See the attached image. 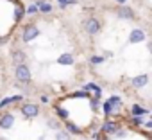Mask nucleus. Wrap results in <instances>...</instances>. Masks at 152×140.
<instances>
[{
	"label": "nucleus",
	"instance_id": "nucleus-1",
	"mask_svg": "<svg viewBox=\"0 0 152 140\" xmlns=\"http://www.w3.org/2000/svg\"><path fill=\"white\" fill-rule=\"evenodd\" d=\"M16 79L22 81V83H29L31 81V70H29V66H25L23 63L16 65Z\"/></svg>",
	"mask_w": 152,
	"mask_h": 140
},
{
	"label": "nucleus",
	"instance_id": "nucleus-2",
	"mask_svg": "<svg viewBox=\"0 0 152 140\" xmlns=\"http://www.w3.org/2000/svg\"><path fill=\"white\" fill-rule=\"evenodd\" d=\"M38 34H39L38 27H34V25H27V27L23 29V41H32L34 38H38Z\"/></svg>",
	"mask_w": 152,
	"mask_h": 140
},
{
	"label": "nucleus",
	"instance_id": "nucleus-3",
	"mask_svg": "<svg viewBox=\"0 0 152 140\" xmlns=\"http://www.w3.org/2000/svg\"><path fill=\"white\" fill-rule=\"evenodd\" d=\"M22 113H23L27 119H32V117H38L39 110H38V106H36V104H23Z\"/></svg>",
	"mask_w": 152,
	"mask_h": 140
},
{
	"label": "nucleus",
	"instance_id": "nucleus-4",
	"mask_svg": "<svg viewBox=\"0 0 152 140\" xmlns=\"http://www.w3.org/2000/svg\"><path fill=\"white\" fill-rule=\"evenodd\" d=\"M13 124H15V117L11 113H6L2 119H0V127H2V129H11Z\"/></svg>",
	"mask_w": 152,
	"mask_h": 140
},
{
	"label": "nucleus",
	"instance_id": "nucleus-5",
	"mask_svg": "<svg viewBox=\"0 0 152 140\" xmlns=\"http://www.w3.org/2000/svg\"><path fill=\"white\" fill-rule=\"evenodd\" d=\"M145 40V32L141 31V29H134L132 32H131V36H129V41L131 43H141Z\"/></svg>",
	"mask_w": 152,
	"mask_h": 140
},
{
	"label": "nucleus",
	"instance_id": "nucleus-6",
	"mask_svg": "<svg viewBox=\"0 0 152 140\" xmlns=\"http://www.w3.org/2000/svg\"><path fill=\"white\" fill-rule=\"evenodd\" d=\"M99 29H100V24H99L95 18H91V20H88V22H86V31H88L90 34H97V32H99Z\"/></svg>",
	"mask_w": 152,
	"mask_h": 140
},
{
	"label": "nucleus",
	"instance_id": "nucleus-7",
	"mask_svg": "<svg viewBox=\"0 0 152 140\" xmlns=\"http://www.w3.org/2000/svg\"><path fill=\"white\" fill-rule=\"evenodd\" d=\"M147 83H148V76H145V74H143V76H136V77L132 79V85H134L136 88H141V86H145Z\"/></svg>",
	"mask_w": 152,
	"mask_h": 140
},
{
	"label": "nucleus",
	"instance_id": "nucleus-8",
	"mask_svg": "<svg viewBox=\"0 0 152 140\" xmlns=\"http://www.w3.org/2000/svg\"><path fill=\"white\" fill-rule=\"evenodd\" d=\"M118 16H120V18H127V20H131L134 15H132L131 7H125V6H124V7H120V9H118Z\"/></svg>",
	"mask_w": 152,
	"mask_h": 140
},
{
	"label": "nucleus",
	"instance_id": "nucleus-9",
	"mask_svg": "<svg viewBox=\"0 0 152 140\" xmlns=\"http://www.w3.org/2000/svg\"><path fill=\"white\" fill-rule=\"evenodd\" d=\"M57 61H59L61 65H72V63H73V56H72V54H61Z\"/></svg>",
	"mask_w": 152,
	"mask_h": 140
},
{
	"label": "nucleus",
	"instance_id": "nucleus-10",
	"mask_svg": "<svg viewBox=\"0 0 152 140\" xmlns=\"http://www.w3.org/2000/svg\"><path fill=\"white\" fill-rule=\"evenodd\" d=\"M148 110H145V108H141V106H138V104H134L132 106V115L134 117H141V115H145Z\"/></svg>",
	"mask_w": 152,
	"mask_h": 140
},
{
	"label": "nucleus",
	"instance_id": "nucleus-11",
	"mask_svg": "<svg viewBox=\"0 0 152 140\" xmlns=\"http://www.w3.org/2000/svg\"><path fill=\"white\" fill-rule=\"evenodd\" d=\"M36 6L39 7V11H41V13H50V11H52V6H50V4H47V2H38Z\"/></svg>",
	"mask_w": 152,
	"mask_h": 140
},
{
	"label": "nucleus",
	"instance_id": "nucleus-12",
	"mask_svg": "<svg viewBox=\"0 0 152 140\" xmlns=\"http://www.w3.org/2000/svg\"><path fill=\"white\" fill-rule=\"evenodd\" d=\"M22 99V95H15V97H7V99H4L2 101V104L0 106H6V104H9V102H15V101H20Z\"/></svg>",
	"mask_w": 152,
	"mask_h": 140
},
{
	"label": "nucleus",
	"instance_id": "nucleus-13",
	"mask_svg": "<svg viewBox=\"0 0 152 140\" xmlns=\"http://www.w3.org/2000/svg\"><path fill=\"white\" fill-rule=\"evenodd\" d=\"M115 129H116V124H115V122H106V124H104V131L113 133Z\"/></svg>",
	"mask_w": 152,
	"mask_h": 140
},
{
	"label": "nucleus",
	"instance_id": "nucleus-14",
	"mask_svg": "<svg viewBox=\"0 0 152 140\" xmlns=\"http://www.w3.org/2000/svg\"><path fill=\"white\" fill-rule=\"evenodd\" d=\"M104 111H106V113H111V111H115V104H111V102L107 101V102L104 104Z\"/></svg>",
	"mask_w": 152,
	"mask_h": 140
},
{
	"label": "nucleus",
	"instance_id": "nucleus-15",
	"mask_svg": "<svg viewBox=\"0 0 152 140\" xmlns=\"http://www.w3.org/2000/svg\"><path fill=\"white\" fill-rule=\"evenodd\" d=\"M57 140H70V136L64 133V131H57V136H56Z\"/></svg>",
	"mask_w": 152,
	"mask_h": 140
},
{
	"label": "nucleus",
	"instance_id": "nucleus-16",
	"mask_svg": "<svg viewBox=\"0 0 152 140\" xmlns=\"http://www.w3.org/2000/svg\"><path fill=\"white\" fill-rule=\"evenodd\" d=\"M109 102H111V104H115V106H120V104H122L120 97H111V99H109Z\"/></svg>",
	"mask_w": 152,
	"mask_h": 140
},
{
	"label": "nucleus",
	"instance_id": "nucleus-17",
	"mask_svg": "<svg viewBox=\"0 0 152 140\" xmlns=\"http://www.w3.org/2000/svg\"><path fill=\"white\" fill-rule=\"evenodd\" d=\"M23 57H25V54H22L20 50H16V52H15V59H16V61H22Z\"/></svg>",
	"mask_w": 152,
	"mask_h": 140
},
{
	"label": "nucleus",
	"instance_id": "nucleus-18",
	"mask_svg": "<svg viewBox=\"0 0 152 140\" xmlns=\"http://www.w3.org/2000/svg\"><path fill=\"white\" fill-rule=\"evenodd\" d=\"M57 113H59V115H61L63 119H66V117H68V111H64L63 108H57Z\"/></svg>",
	"mask_w": 152,
	"mask_h": 140
},
{
	"label": "nucleus",
	"instance_id": "nucleus-19",
	"mask_svg": "<svg viewBox=\"0 0 152 140\" xmlns=\"http://www.w3.org/2000/svg\"><path fill=\"white\" fill-rule=\"evenodd\" d=\"M47 126H48V127H54V129H57V126H59V124H57L56 120H48V122H47Z\"/></svg>",
	"mask_w": 152,
	"mask_h": 140
},
{
	"label": "nucleus",
	"instance_id": "nucleus-20",
	"mask_svg": "<svg viewBox=\"0 0 152 140\" xmlns=\"http://www.w3.org/2000/svg\"><path fill=\"white\" fill-rule=\"evenodd\" d=\"M75 0H59V4H61V7H64L66 4H73Z\"/></svg>",
	"mask_w": 152,
	"mask_h": 140
},
{
	"label": "nucleus",
	"instance_id": "nucleus-21",
	"mask_svg": "<svg viewBox=\"0 0 152 140\" xmlns=\"http://www.w3.org/2000/svg\"><path fill=\"white\" fill-rule=\"evenodd\" d=\"M36 11H38V6H36V4H34V6H31V7L27 9V13H29V15H32V13H36Z\"/></svg>",
	"mask_w": 152,
	"mask_h": 140
},
{
	"label": "nucleus",
	"instance_id": "nucleus-22",
	"mask_svg": "<svg viewBox=\"0 0 152 140\" xmlns=\"http://www.w3.org/2000/svg\"><path fill=\"white\" fill-rule=\"evenodd\" d=\"M68 127H70V131H73V133H79V127H75V126H72V124H68Z\"/></svg>",
	"mask_w": 152,
	"mask_h": 140
},
{
	"label": "nucleus",
	"instance_id": "nucleus-23",
	"mask_svg": "<svg viewBox=\"0 0 152 140\" xmlns=\"http://www.w3.org/2000/svg\"><path fill=\"white\" fill-rule=\"evenodd\" d=\"M100 61H102V57H95V56L91 57V63H100Z\"/></svg>",
	"mask_w": 152,
	"mask_h": 140
},
{
	"label": "nucleus",
	"instance_id": "nucleus-24",
	"mask_svg": "<svg viewBox=\"0 0 152 140\" xmlns=\"http://www.w3.org/2000/svg\"><path fill=\"white\" fill-rule=\"evenodd\" d=\"M134 124H138V126H140V124H143V122H141V119H140V117H134Z\"/></svg>",
	"mask_w": 152,
	"mask_h": 140
},
{
	"label": "nucleus",
	"instance_id": "nucleus-25",
	"mask_svg": "<svg viewBox=\"0 0 152 140\" xmlns=\"http://www.w3.org/2000/svg\"><path fill=\"white\" fill-rule=\"evenodd\" d=\"M116 2H118V4H125V0H116Z\"/></svg>",
	"mask_w": 152,
	"mask_h": 140
}]
</instances>
